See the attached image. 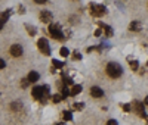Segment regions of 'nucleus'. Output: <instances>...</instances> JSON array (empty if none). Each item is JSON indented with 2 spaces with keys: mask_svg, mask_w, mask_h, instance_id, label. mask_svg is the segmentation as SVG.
Segmentation results:
<instances>
[{
  "mask_svg": "<svg viewBox=\"0 0 148 125\" xmlns=\"http://www.w3.org/2000/svg\"><path fill=\"white\" fill-rule=\"evenodd\" d=\"M9 52H10V55L14 57H19L22 55V46L21 44H12L10 49H9Z\"/></svg>",
  "mask_w": 148,
  "mask_h": 125,
  "instance_id": "nucleus-4",
  "label": "nucleus"
},
{
  "mask_svg": "<svg viewBox=\"0 0 148 125\" xmlns=\"http://www.w3.org/2000/svg\"><path fill=\"white\" fill-rule=\"evenodd\" d=\"M27 78H28V81H30V82H36L37 80L40 78V75H39V72H36V71H31V72L28 74V77H27Z\"/></svg>",
  "mask_w": 148,
  "mask_h": 125,
  "instance_id": "nucleus-11",
  "label": "nucleus"
},
{
  "mask_svg": "<svg viewBox=\"0 0 148 125\" xmlns=\"http://www.w3.org/2000/svg\"><path fill=\"white\" fill-rule=\"evenodd\" d=\"M55 125H64V124H62V122H61V124H55Z\"/></svg>",
  "mask_w": 148,
  "mask_h": 125,
  "instance_id": "nucleus-31",
  "label": "nucleus"
},
{
  "mask_svg": "<svg viewBox=\"0 0 148 125\" xmlns=\"http://www.w3.org/2000/svg\"><path fill=\"white\" fill-rule=\"evenodd\" d=\"M101 27L104 28V31H105V34H107L108 37L113 35V28H111V27H108V25H105V24H101Z\"/></svg>",
  "mask_w": 148,
  "mask_h": 125,
  "instance_id": "nucleus-13",
  "label": "nucleus"
},
{
  "mask_svg": "<svg viewBox=\"0 0 148 125\" xmlns=\"http://www.w3.org/2000/svg\"><path fill=\"white\" fill-rule=\"evenodd\" d=\"M70 94V91H68V89H67V87H64V90H62V97H67Z\"/></svg>",
  "mask_w": 148,
  "mask_h": 125,
  "instance_id": "nucleus-23",
  "label": "nucleus"
},
{
  "mask_svg": "<svg viewBox=\"0 0 148 125\" xmlns=\"http://www.w3.org/2000/svg\"><path fill=\"white\" fill-rule=\"evenodd\" d=\"M83 107H84V105H83V103H80V102L74 105V109H77V110H82Z\"/></svg>",
  "mask_w": 148,
  "mask_h": 125,
  "instance_id": "nucleus-22",
  "label": "nucleus"
},
{
  "mask_svg": "<svg viewBox=\"0 0 148 125\" xmlns=\"http://www.w3.org/2000/svg\"><path fill=\"white\" fill-rule=\"evenodd\" d=\"M129 30H130V31H141V30H142V25H141L139 21H133V22H130V25H129Z\"/></svg>",
  "mask_w": 148,
  "mask_h": 125,
  "instance_id": "nucleus-10",
  "label": "nucleus"
},
{
  "mask_svg": "<svg viewBox=\"0 0 148 125\" xmlns=\"http://www.w3.org/2000/svg\"><path fill=\"white\" fill-rule=\"evenodd\" d=\"M101 32H102L101 30H96V31H95V35H96V37H99V35H101Z\"/></svg>",
  "mask_w": 148,
  "mask_h": 125,
  "instance_id": "nucleus-28",
  "label": "nucleus"
},
{
  "mask_svg": "<svg viewBox=\"0 0 148 125\" xmlns=\"http://www.w3.org/2000/svg\"><path fill=\"white\" fill-rule=\"evenodd\" d=\"M74 59H77V60H79V59H82V56H80V53H79V52H74Z\"/></svg>",
  "mask_w": 148,
  "mask_h": 125,
  "instance_id": "nucleus-26",
  "label": "nucleus"
},
{
  "mask_svg": "<svg viewBox=\"0 0 148 125\" xmlns=\"http://www.w3.org/2000/svg\"><path fill=\"white\" fill-rule=\"evenodd\" d=\"M90 96L92 97H102L104 91L99 89V87H92V89H90Z\"/></svg>",
  "mask_w": 148,
  "mask_h": 125,
  "instance_id": "nucleus-8",
  "label": "nucleus"
},
{
  "mask_svg": "<svg viewBox=\"0 0 148 125\" xmlns=\"http://www.w3.org/2000/svg\"><path fill=\"white\" fill-rule=\"evenodd\" d=\"M133 107H135L136 114H138L141 118H147V114H145V110H144V103H141V102H133Z\"/></svg>",
  "mask_w": 148,
  "mask_h": 125,
  "instance_id": "nucleus-6",
  "label": "nucleus"
},
{
  "mask_svg": "<svg viewBox=\"0 0 148 125\" xmlns=\"http://www.w3.org/2000/svg\"><path fill=\"white\" fill-rule=\"evenodd\" d=\"M129 65L132 66V69H138V62L136 60H130L129 59Z\"/></svg>",
  "mask_w": 148,
  "mask_h": 125,
  "instance_id": "nucleus-18",
  "label": "nucleus"
},
{
  "mask_svg": "<svg viewBox=\"0 0 148 125\" xmlns=\"http://www.w3.org/2000/svg\"><path fill=\"white\" fill-rule=\"evenodd\" d=\"M144 103H145V105H148V96L145 97V100H144Z\"/></svg>",
  "mask_w": 148,
  "mask_h": 125,
  "instance_id": "nucleus-29",
  "label": "nucleus"
},
{
  "mask_svg": "<svg viewBox=\"0 0 148 125\" xmlns=\"http://www.w3.org/2000/svg\"><path fill=\"white\" fill-rule=\"evenodd\" d=\"M64 97L62 96H61V94H55L53 97H52V100H53V103H59L61 102V100H62Z\"/></svg>",
  "mask_w": 148,
  "mask_h": 125,
  "instance_id": "nucleus-17",
  "label": "nucleus"
},
{
  "mask_svg": "<svg viewBox=\"0 0 148 125\" xmlns=\"http://www.w3.org/2000/svg\"><path fill=\"white\" fill-rule=\"evenodd\" d=\"M25 28L28 30V34H30V35H34V34H36V28H34V27H31V25H28V24H27V25H25Z\"/></svg>",
  "mask_w": 148,
  "mask_h": 125,
  "instance_id": "nucleus-16",
  "label": "nucleus"
},
{
  "mask_svg": "<svg viewBox=\"0 0 148 125\" xmlns=\"http://www.w3.org/2000/svg\"><path fill=\"white\" fill-rule=\"evenodd\" d=\"M80 91H82V85H79V84H77V85H73V89H71L70 94H71V96H77Z\"/></svg>",
  "mask_w": 148,
  "mask_h": 125,
  "instance_id": "nucleus-12",
  "label": "nucleus"
},
{
  "mask_svg": "<svg viewBox=\"0 0 148 125\" xmlns=\"http://www.w3.org/2000/svg\"><path fill=\"white\" fill-rule=\"evenodd\" d=\"M52 18H53V15L49 10H43L40 14V21L45 24H52Z\"/></svg>",
  "mask_w": 148,
  "mask_h": 125,
  "instance_id": "nucleus-7",
  "label": "nucleus"
},
{
  "mask_svg": "<svg viewBox=\"0 0 148 125\" xmlns=\"http://www.w3.org/2000/svg\"><path fill=\"white\" fill-rule=\"evenodd\" d=\"M28 84H30L28 78H24V80L21 81V87H24V89H25V87H28Z\"/></svg>",
  "mask_w": 148,
  "mask_h": 125,
  "instance_id": "nucleus-20",
  "label": "nucleus"
},
{
  "mask_svg": "<svg viewBox=\"0 0 148 125\" xmlns=\"http://www.w3.org/2000/svg\"><path fill=\"white\" fill-rule=\"evenodd\" d=\"M5 65H6V64H5V60H3V59H0V69H3Z\"/></svg>",
  "mask_w": 148,
  "mask_h": 125,
  "instance_id": "nucleus-27",
  "label": "nucleus"
},
{
  "mask_svg": "<svg viewBox=\"0 0 148 125\" xmlns=\"http://www.w3.org/2000/svg\"><path fill=\"white\" fill-rule=\"evenodd\" d=\"M62 115H64V119H65V121H71V119H73V115H71L70 110H64Z\"/></svg>",
  "mask_w": 148,
  "mask_h": 125,
  "instance_id": "nucleus-14",
  "label": "nucleus"
},
{
  "mask_svg": "<svg viewBox=\"0 0 148 125\" xmlns=\"http://www.w3.org/2000/svg\"><path fill=\"white\" fill-rule=\"evenodd\" d=\"M49 32L53 37L55 40H62V30H61V25L59 24H51L49 25Z\"/></svg>",
  "mask_w": 148,
  "mask_h": 125,
  "instance_id": "nucleus-2",
  "label": "nucleus"
},
{
  "mask_svg": "<svg viewBox=\"0 0 148 125\" xmlns=\"http://www.w3.org/2000/svg\"><path fill=\"white\" fill-rule=\"evenodd\" d=\"M12 109H14V110H19L21 109V105L18 103V102H15V103H12V106H10Z\"/></svg>",
  "mask_w": 148,
  "mask_h": 125,
  "instance_id": "nucleus-21",
  "label": "nucleus"
},
{
  "mask_svg": "<svg viewBox=\"0 0 148 125\" xmlns=\"http://www.w3.org/2000/svg\"><path fill=\"white\" fill-rule=\"evenodd\" d=\"M107 125H119V124H117V121H116V119H110V121L107 122Z\"/></svg>",
  "mask_w": 148,
  "mask_h": 125,
  "instance_id": "nucleus-24",
  "label": "nucleus"
},
{
  "mask_svg": "<svg viewBox=\"0 0 148 125\" xmlns=\"http://www.w3.org/2000/svg\"><path fill=\"white\" fill-rule=\"evenodd\" d=\"M37 47H39V50H40L45 56L51 55V47H49V43H47L46 39H40L39 41H37Z\"/></svg>",
  "mask_w": 148,
  "mask_h": 125,
  "instance_id": "nucleus-3",
  "label": "nucleus"
},
{
  "mask_svg": "<svg viewBox=\"0 0 148 125\" xmlns=\"http://www.w3.org/2000/svg\"><path fill=\"white\" fill-rule=\"evenodd\" d=\"M68 55H70V52H68L67 47H62V49H61V56H68Z\"/></svg>",
  "mask_w": 148,
  "mask_h": 125,
  "instance_id": "nucleus-19",
  "label": "nucleus"
},
{
  "mask_svg": "<svg viewBox=\"0 0 148 125\" xmlns=\"http://www.w3.org/2000/svg\"><path fill=\"white\" fill-rule=\"evenodd\" d=\"M107 9L102 6V5H96V6H92V15L93 16H102L105 15Z\"/></svg>",
  "mask_w": 148,
  "mask_h": 125,
  "instance_id": "nucleus-5",
  "label": "nucleus"
},
{
  "mask_svg": "<svg viewBox=\"0 0 148 125\" xmlns=\"http://www.w3.org/2000/svg\"><path fill=\"white\" fill-rule=\"evenodd\" d=\"M10 14H12V9H8V10L3 12V14H0V24H3V25H5V22L9 19Z\"/></svg>",
  "mask_w": 148,
  "mask_h": 125,
  "instance_id": "nucleus-9",
  "label": "nucleus"
},
{
  "mask_svg": "<svg viewBox=\"0 0 148 125\" xmlns=\"http://www.w3.org/2000/svg\"><path fill=\"white\" fill-rule=\"evenodd\" d=\"M123 69L119 64H116V62H110V64L107 65V74L110 75L111 78H119L121 75Z\"/></svg>",
  "mask_w": 148,
  "mask_h": 125,
  "instance_id": "nucleus-1",
  "label": "nucleus"
},
{
  "mask_svg": "<svg viewBox=\"0 0 148 125\" xmlns=\"http://www.w3.org/2000/svg\"><path fill=\"white\" fill-rule=\"evenodd\" d=\"M3 28V24H0V30H2Z\"/></svg>",
  "mask_w": 148,
  "mask_h": 125,
  "instance_id": "nucleus-30",
  "label": "nucleus"
},
{
  "mask_svg": "<svg viewBox=\"0 0 148 125\" xmlns=\"http://www.w3.org/2000/svg\"><path fill=\"white\" fill-rule=\"evenodd\" d=\"M52 65H53L55 68H62V66H64V62H59V60L53 59V60H52Z\"/></svg>",
  "mask_w": 148,
  "mask_h": 125,
  "instance_id": "nucleus-15",
  "label": "nucleus"
},
{
  "mask_svg": "<svg viewBox=\"0 0 148 125\" xmlns=\"http://www.w3.org/2000/svg\"><path fill=\"white\" fill-rule=\"evenodd\" d=\"M132 109V106L130 105H123V110H126V112H129Z\"/></svg>",
  "mask_w": 148,
  "mask_h": 125,
  "instance_id": "nucleus-25",
  "label": "nucleus"
}]
</instances>
